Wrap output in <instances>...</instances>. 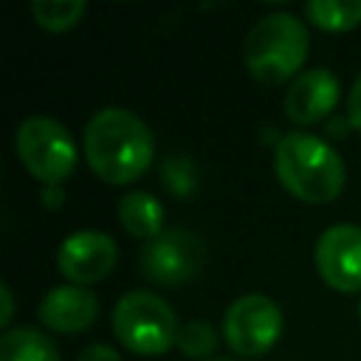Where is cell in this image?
<instances>
[{"instance_id":"1","label":"cell","mask_w":361,"mask_h":361,"mask_svg":"<svg viewBox=\"0 0 361 361\" xmlns=\"http://www.w3.org/2000/svg\"><path fill=\"white\" fill-rule=\"evenodd\" d=\"M85 158L107 183L141 178L155 158V138L141 116L127 107H102L85 124Z\"/></svg>"},{"instance_id":"2","label":"cell","mask_w":361,"mask_h":361,"mask_svg":"<svg viewBox=\"0 0 361 361\" xmlns=\"http://www.w3.org/2000/svg\"><path fill=\"white\" fill-rule=\"evenodd\" d=\"M274 169L282 186L305 203H330L347 180L341 155L324 138L290 130L274 149Z\"/></svg>"},{"instance_id":"3","label":"cell","mask_w":361,"mask_h":361,"mask_svg":"<svg viewBox=\"0 0 361 361\" xmlns=\"http://www.w3.org/2000/svg\"><path fill=\"white\" fill-rule=\"evenodd\" d=\"M307 48V25L290 11H274L251 25L243 45V62L262 85H282L305 65Z\"/></svg>"},{"instance_id":"4","label":"cell","mask_w":361,"mask_h":361,"mask_svg":"<svg viewBox=\"0 0 361 361\" xmlns=\"http://www.w3.org/2000/svg\"><path fill=\"white\" fill-rule=\"evenodd\" d=\"M116 338L138 355H161L178 344L180 324L166 299L152 290H127L110 316Z\"/></svg>"},{"instance_id":"5","label":"cell","mask_w":361,"mask_h":361,"mask_svg":"<svg viewBox=\"0 0 361 361\" xmlns=\"http://www.w3.org/2000/svg\"><path fill=\"white\" fill-rule=\"evenodd\" d=\"M14 149L23 166L45 186H59L76 166V144L68 127L51 116H28L17 124Z\"/></svg>"},{"instance_id":"6","label":"cell","mask_w":361,"mask_h":361,"mask_svg":"<svg viewBox=\"0 0 361 361\" xmlns=\"http://www.w3.org/2000/svg\"><path fill=\"white\" fill-rule=\"evenodd\" d=\"M282 336V310L265 293H243L223 313V338L240 355H262Z\"/></svg>"},{"instance_id":"7","label":"cell","mask_w":361,"mask_h":361,"mask_svg":"<svg viewBox=\"0 0 361 361\" xmlns=\"http://www.w3.org/2000/svg\"><path fill=\"white\" fill-rule=\"evenodd\" d=\"M203 243L186 228H164L141 251V274L158 285H180L203 271Z\"/></svg>"},{"instance_id":"8","label":"cell","mask_w":361,"mask_h":361,"mask_svg":"<svg viewBox=\"0 0 361 361\" xmlns=\"http://www.w3.org/2000/svg\"><path fill=\"white\" fill-rule=\"evenodd\" d=\"M313 259L322 279L330 288L341 293L361 290V226L355 223L327 226L316 240Z\"/></svg>"},{"instance_id":"9","label":"cell","mask_w":361,"mask_h":361,"mask_svg":"<svg viewBox=\"0 0 361 361\" xmlns=\"http://www.w3.org/2000/svg\"><path fill=\"white\" fill-rule=\"evenodd\" d=\"M116 240L96 228H79L59 243L56 265L73 285H90L104 279L116 265Z\"/></svg>"},{"instance_id":"10","label":"cell","mask_w":361,"mask_h":361,"mask_svg":"<svg viewBox=\"0 0 361 361\" xmlns=\"http://www.w3.org/2000/svg\"><path fill=\"white\" fill-rule=\"evenodd\" d=\"M338 90L341 82L330 68H307L290 82L285 93V113L296 124H313L336 107Z\"/></svg>"},{"instance_id":"11","label":"cell","mask_w":361,"mask_h":361,"mask_svg":"<svg viewBox=\"0 0 361 361\" xmlns=\"http://www.w3.org/2000/svg\"><path fill=\"white\" fill-rule=\"evenodd\" d=\"M37 316L56 333H82L96 322L99 299L82 285H56L42 296Z\"/></svg>"},{"instance_id":"12","label":"cell","mask_w":361,"mask_h":361,"mask_svg":"<svg viewBox=\"0 0 361 361\" xmlns=\"http://www.w3.org/2000/svg\"><path fill=\"white\" fill-rule=\"evenodd\" d=\"M118 220L127 234L149 243L164 231V206L152 192L133 189L118 200Z\"/></svg>"},{"instance_id":"13","label":"cell","mask_w":361,"mask_h":361,"mask_svg":"<svg viewBox=\"0 0 361 361\" xmlns=\"http://www.w3.org/2000/svg\"><path fill=\"white\" fill-rule=\"evenodd\" d=\"M0 361H62L56 344L37 327H11L0 338Z\"/></svg>"},{"instance_id":"14","label":"cell","mask_w":361,"mask_h":361,"mask_svg":"<svg viewBox=\"0 0 361 361\" xmlns=\"http://www.w3.org/2000/svg\"><path fill=\"white\" fill-rule=\"evenodd\" d=\"M305 14L322 31H350L361 23V0H307Z\"/></svg>"},{"instance_id":"15","label":"cell","mask_w":361,"mask_h":361,"mask_svg":"<svg viewBox=\"0 0 361 361\" xmlns=\"http://www.w3.org/2000/svg\"><path fill=\"white\" fill-rule=\"evenodd\" d=\"M31 14L48 31H68L85 14V0H34Z\"/></svg>"},{"instance_id":"16","label":"cell","mask_w":361,"mask_h":361,"mask_svg":"<svg viewBox=\"0 0 361 361\" xmlns=\"http://www.w3.org/2000/svg\"><path fill=\"white\" fill-rule=\"evenodd\" d=\"M161 178L172 195H192L200 183V169L189 155H169L161 164Z\"/></svg>"},{"instance_id":"17","label":"cell","mask_w":361,"mask_h":361,"mask_svg":"<svg viewBox=\"0 0 361 361\" xmlns=\"http://www.w3.org/2000/svg\"><path fill=\"white\" fill-rule=\"evenodd\" d=\"M178 347L180 353H186L189 358H206L217 350V333L209 322H186L180 324V336H178Z\"/></svg>"},{"instance_id":"18","label":"cell","mask_w":361,"mask_h":361,"mask_svg":"<svg viewBox=\"0 0 361 361\" xmlns=\"http://www.w3.org/2000/svg\"><path fill=\"white\" fill-rule=\"evenodd\" d=\"M347 118L361 133V73L355 76V82L350 87V96H347Z\"/></svg>"},{"instance_id":"19","label":"cell","mask_w":361,"mask_h":361,"mask_svg":"<svg viewBox=\"0 0 361 361\" xmlns=\"http://www.w3.org/2000/svg\"><path fill=\"white\" fill-rule=\"evenodd\" d=\"M76 361H121V358L110 344H90V347H85L79 353Z\"/></svg>"},{"instance_id":"20","label":"cell","mask_w":361,"mask_h":361,"mask_svg":"<svg viewBox=\"0 0 361 361\" xmlns=\"http://www.w3.org/2000/svg\"><path fill=\"white\" fill-rule=\"evenodd\" d=\"M0 302H3V310H0V324L6 327L8 322H11V316H14V296H11V288L3 282L0 285Z\"/></svg>"},{"instance_id":"21","label":"cell","mask_w":361,"mask_h":361,"mask_svg":"<svg viewBox=\"0 0 361 361\" xmlns=\"http://www.w3.org/2000/svg\"><path fill=\"white\" fill-rule=\"evenodd\" d=\"M358 319H361V302H358Z\"/></svg>"}]
</instances>
